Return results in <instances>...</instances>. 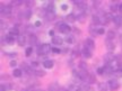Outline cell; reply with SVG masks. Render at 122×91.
Returning <instances> with one entry per match:
<instances>
[{
  "mask_svg": "<svg viewBox=\"0 0 122 91\" xmlns=\"http://www.w3.org/2000/svg\"><path fill=\"white\" fill-rule=\"evenodd\" d=\"M52 51V48L51 46L49 45V44H42V45H40V47L37 48V55H46L49 52H51Z\"/></svg>",
  "mask_w": 122,
  "mask_h": 91,
  "instance_id": "obj_1",
  "label": "cell"
},
{
  "mask_svg": "<svg viewBox=\"0 0 122 91\" xmlns=\"http://www.w3.org/2000/svg\"><path fill=\"white\" fill-rule=\"evenodd\" d=\"M107 86H109V89L111 91H117L120 88V83L115 79H112V80H110L109 82H107Z\"/></svg>",
  "mask_w": 122,
  "mask_h": 91,
  "instance_id": "obj_2",
  "label": "cell"
},
{
  "mask_svg": "<svg viewBox=\"0 0 122 91\" xmlns=\"http://www.w3.org/2000/svg\"><path fill=\"white\" fill-rule=\"evenodd\" d=\"M58 29H59V32L62 33V34H68V33H70L71 28H70V26L68 25V24H66V23H61V24H59Z\"/></svg>",
  "mask_w": 122,
  "mask_h": 91,
  "instance_id": "obj_3",
  "label": "cell"
},
{
  "mask_svg": "<svg viewBox=\"0 0 122 91\" xmlns=\"http://www.w3.org/2000/svg\"><path fill=\"white\" fill-rule=\"evenodd\" d=\"M115 60H117V57H115V55H114L112 52L106 53L104 55V61H105L106 64H111V63H113Z\"/></svg>",
  "mask_w": 122,
  "mask_h": 91,
  "instance_id": "obj_4",
  "label": "cell"
},
{
  "mask_svg": "<svg viewBox=\"0 0 122 91\" xmlns=\"http://www.w3.org/2000/svg\"><path fill=\"white\" fill-rule=\"evenodd\" d=\"M84 47L88 48V50H94L95 48V43H94V41L92 38H86L85 41V43H84Z\"/></svg>",
  "mask_w": 122,
  "mask_h": 91,
  "instance_id": "obj_5",
  "label": "cell"
},
{
  "mask_svg": "<svg viewBox=\"0 0 122 91\" xmlns=\"http://www.w3.org/2000/svg\"><path fill=\"white\" fill-rule=\"evenodd\" d=\"M13 11L11 9V6H1V14L4 16H9Z\"/></svg>",
  "mask_w": 122,
  "mask_h": 91,
  "instance_id": "obj_6",
  "label": "cell"
},
{
  "mask_svg": "<svg viewBox=\"0 0 122 91\" xmlns=\"http://www.w3.org/2000/svg\"><path fill=\"white\" fill-rule=\"evenodd\" d=\"M27 39H26V36H24V35H19L17 37V43L19 46H24L25 44H26Z\"/></svg>",
  "mask_w": 122,
  "mask_h": 91,
  "instance_id": "obj_7",
  "label": "cell"
},
{
  "mask_svg": "<svg viewBox=\"0 0 122 91\" xmlns=\"http://www.w3.org/2000/svg\"><path fill=\"white\" fill-rule=\"evenodd\" d=\"M28 42H30V46L36 45V44H37V37H36V35L30 34V36H28Z\"/></svg>",
  "mask_w": 122,
  "mask_h": 91,
  "instance_id": "obj_8",
  "label": "cell"
},
{
  "mask_svg": "<svg viewBox=\"0 0 122 91\" xmlns=\"http://www.w3.org/2000/svg\"><path fill=\"white\" fill-rule=\"evenodd\" d=\"M81 55H83L85 59H91L92 57V51L91 50H88V48L84 47L83 51H81Z\"/></svg>",
  "mask_w": 122,
  "mask_h": 91,
  "instance_id": "obj_9",
  "label": "cell"
},
{
  "mask_svg": "<svg viewBox=\"0 0 122 91\" xmlns=\"http://www.w3.org/2000/svg\"><path fill=\"white\" fill-rule=\"evenodd\" d=\"M63 43V39L61 38L60 36H53L52 37V44H54V45H61V44Z\"/></svg>",
  "mask_w": 122,
  "mask_h": 91,
  "instance_id": "obj_10",
  "label": "cell"
},
{
  "mask_svg": "<svg viewBox=\"0 0 122 91\" xmlns=\"http://www.w3.org/2000/svg\"><path fill=\"white\" fill-rule=\"evenodd\" d=\"M113 23L117 26H122V15H118V16H114L113 18Z\"/></svg>",
  "mask_w": 122,
  "mask_h": 91,
  "instance_id": "obj_11",
  "label": "cell"
},
{
  "mask_svg": "<svg viewBox=\"0 0 122 91\" xmlns=\"http://www.w3.org/2000/svg\"><path fill=\"white\" fill-rule=\"evenodd\" d=\"M43 66L45 69H52L53 66H54V62L52 60H46L43 62Z\"/></svg>",
  "mask_w": 122,
  "mask_h": 91,
  "instance_id": "obj_12",
  "label": "cell"
},
{
  "mask_svg": "<svg viewBox=\"0 0 122 91\" xmlns=\"http://www.w3.org/2000/svg\"><path fill=\"white\" fill-rule=\"evenodd\" d=\"M66 20L69 22V23H75L77 20V16H76L75 14H69V15L66 17Z\"/></svg>",
  "mask_w": 122,
  "mask_h": 91,
  "instance_id": "obj_13",
  "label": "cell"
},
{
  "mask_svg": "<svg viewBox=\"0 0 122 91\" xmlns=\"http://www.w3.org/2000/svg\"><path fill=\"white\" fill-rule=\"evenodd\" d=\"M9 35H11L14 37H18L19 36V29H18L17 27H13L10 32H9Z\"/></svg>",
  "mask_w": 122,
  "mask_h": 91,
  "instance_id": "obj_14",
  "label": "cell"
},
{
  "mask_svg": "<svg viewBox=\"0 0 122 91\" xmlns=\"http://www.w3.org/2000/svg\"><path fill=\"white\" fill-rule=\"evenodd\" d=\"M98 90L100 91H107L109 90V86H107V83H105V82L98 83Z\"/></svg>",
  "mask_w": 122,
  "mask_h": 91,
  "instance_id": "obj_15",
  "label": "cell"
},
{
  "mask_svg": "<svg viewBox=\"0 0 122 91\" xmlns=\"http://www.w3.org/2000/svg\"><path fill=\"white\" fill-rule=\"evenodd\" d=\"M22 74H23L22 69H15L14 70V72H13V75L15 77V78H20Z\"/></svg>",
  "mask_w": 122,
  "mask_h": 91,
  "instance_id": "obj_16",
  "label": "cell"
},
{
  "mask_svg": "<svg viewBox=\"0 0 122 91\" xmlns=\"http://www.w3.org/2000/svg\"><path fill=\"white\" fill-rule=\"evenodd\" d=\"M92 22L94 25H98L101 24V17H98L97 15H93V17H92Z\"/></svg>",
  "mask_w": 122,
  "mask_h": 91,
  "instance_id": "obj_17",
  "label": "cell"
},
{
  "mask_svg": "<svg viewBox=\"0 0 122 91\" xmlns=\"http://www.w3.org/2000/svg\"><path fill=\"white\" fill-rule=\"evenodd\" d=\"M87 82L88 84H92V83H95L96 82V77L94 75V74H89L87 78Z\"/></svg>",
  "mask_w": 122,
  "mask_h": 91,
  "instance_id": "obj_18",
  "label": "cell"
},
{
  "mask_svg": "<svg viewBox=\"0 0 122 91\" xmlns=\"http://www.w3.org/2000/svg\"><path fill=\"white\" fill-rule=\"evenodd\" d=\"M106 46L109 50H114V47H115L113 41H110V39H106Z\"/></svg>",
  "mask_w": 122,
  "mask_h": 91,
  "instance_id": "obj_19",
  "label": "cell"
},
{
  "mask_svg": "<svg viewBox=\"0 0 122 91\" xmlns=\"http://www.w3.org/2000/svg\"><path fill=\"white\" fill-rule=\"evenodd\" d=\"M114 37H115V32H114V30H110V32H107V38L106 39L113 41Z\"/></svg>",
  "mask_w": 122,
  "mask_h": 91,
  "instance_id": "obj_20",
  "label": "cell"
},
{
  "mask_svg": "<svg viewBox=\"0 0 122 91\" xmlns=\"http://www.w3.org/2000/svg\"><path fill=\"white\" fill-rule=\"evenodd\" d=\"M6 42L8 44H13V43H15V37L14 36H11V35H8V36H6Z\"/></svg>",
  "mask_w": 122,
  "mask_h": 91,
  "instance_id": "obj_21",
  "label": "cell"
},
{
  "mask_svg": "<svg viewBox=\"0 0 122 91\" xmlns=\"http://www.w3.org/2000/svg\"><path fill=\"white\" fill-rule=\"evenodd\" d=\"M79 69L80 70H84V71H87V64L81 61V62H79Z\"/></svg>",
  "mask_w": 122,
  "mask_h": 91,
  "instance_id": "obj_22",
  "label": "cell"
},
{
  "mask_svg": "<svg viewBox=\"0 0 122 91\" xmlns=\"http://www.w3.org/2000/svg\"><path fill=\"white\" fill-rule=\"evenodd\" d=\"M32 53H33V48H32V46H30V47H27L26 50H25V55H26L27 57L30 56Z\"/></svg>",
  "mask_w": 122,
  "mask_h": 91,
  "instance_id": "obj_23",
  "label": "cell"
},
{
  "mask_svg": "<svg viewBox=\"0 0 122 91\" xmlns=\"http://www.w3.org/2000/svg\"><path fill=\"white\" fill-rule=\"evenodd\" d=\"M35 74H36L37 77H44V75H45V72H44L43 70H36V71H35Z\"/></svg>",
  "mask_w": 122,
  "mask_h": 91,
  "instance_id": "obj_24",
  "label": "cell"
},
{
  "mask_svg": "<svg viewBox=\"0 0 122 91\" xmlns=\"http://www.w3.org/2000/svg\"><path fill=\"white\" fill-rule=\"evenodd\" d=\"M105 33V29L103 28V27H100V28H97L96 29V34L97 35H103Z\"/></svg>",
  "mask_w": 122,
  "mask_h": 91,
  "instance_id": "obj_25",
  "label": "cell"
},
{
  "mask_svg": "<svg viewBox=\"0 0 122 91\" xmlns=\"http://www.w3.org/2000/svg\"><path fill=\"white\" fill-rule=\"evenodd\" d=\"M30 15H32V13H30V9H27L26 11L24 13V18H26V19H28V18L30 17Z\"/></svg>",
  "mask_w": 122,
  "mask_h": 91,
  "instance_id": "obj_26",
  "label": "cell"
},
{
  "mask_svg": "<svg viewBox=\"0 0 122 91\" xmlns=\"http://www.w3.org/2000/svg\"><path fill=\"white\" fill-rule=\"evenodd\" d=\"M110 8H111V11H112V13H114V11L119 10V5H112Z\"/></svg>",
  "mask_w": 122,
  "mask_h": 91,
  "instance_id": "obj_27",
  "label": "cell"
},
{
  "mask_svg": "<svg viewBox=\"0 0 122 91\" xmlns=\"http://www.w3.org/2000/svg\"><path fill=\"white\" fill-rule=\"evenodd\" d=\"M97 74H98V75H103V74H105L104 68H98V69H97Z\"/></svg>",
  "mask_w": 122,
  "mask_h": 91,
  "instance_id": "obj_28",
  "label": "cell"
},
{
  "mask_svg": "<svg viewBox=\"0 0 122 91\" xmlns=\"http://www.w3.org/2000/svg\"><path fill=\"white\" fill-rule=\"evenodd\" d=\"M66 42L69 44H72L74 43V37H72V36H68V37L66 38Z\"/></svg>",
  "mask_w": 122,
  "mask_h": 91,
  "instance_id": "obj_29",
  "label": "cell"
},
{
  "mask_svg": "<svg viewBox=\"0 0 122 91\" xmlns=\"http://www.w3.org/2000/svg\"><path fill=\"white\" fill-rule=\"evenodd\" d=\"M51 52L59 54V53H61V50H60V48H58V47H52V51H51Z\"/></svg>",
  "mask_w": 122,
  "mask_h": 91,
  "instance_id": "obj_30",
  "label": "cell"
},
{
  "mask_svg": "<svg viewBox=\"0 0 122 91\" xmlns=\"http://www.w3.org/2000/svg\"><path fill=\"white\" fill-rule=\"evenodd\" d=\"M9 65H10V66H11V68H15V66H16V65H17V62H16V61H10V63H9Z\"/></svg>",
  "mask_w": 122,
  "mask_h": 91,
  "instance_id": "obj_31",
  "label": "cell"
},
{
  "mask_svg": "<svg viewBox=\"0 0 122 91\" xmlns=\"http://www.w3.org/2000/svg\"><path fill=\"white\" fill-rule=\"evenodd\" d=\"M11 4H13L14 6H18V5H22V4H23V1H13Z\"/></svg>",
  "mask_w": 122,
  "mask_h": 91,
  "instance_id": "obj_32",
  "label": "cell"
},
{
  "mask_svg": "<svg viewBox=\"0 0 122 91\" xmlns=\"http://www.w3.org/2000/svg\"><path fill=\"white\" fill-rule=\"evenodd\" d=\"M39 65V63L37 62H32V64H30V66H33V68H36Z\"/></svg>",
  "mask_w": 122,
  "mask_h": 91,
  "instance_id": "obj_33",
  "label": "cell"
},
{
  "mask_svg": "<svg viewBox=\"0 0 122 91\" xmlns=\"http://www.w3.org/2000/svg\"><path fill=\"white\" fill-rule=\"evenodd\" d=\"M76 56H78V52H77V51H74V52H72V57H76Z\"/></svg>",
  "mask_w": 122,
  "mask_h": 91,
  "instance_id": "obj_34",
  "label": "cell"
},
{
  "mask_svg": "<svg viewBox=\"0 0 122 91\" xmlns=\"http://www.w3.org/2000/svg\"><path fill=\"white\" fill-rule=\"evenodd\" d=\"M0 91H6V87H5V86H1V87H0Z\"/></svg>",
  "mask_w": 122,
  "mask_h": 91,
  "instance_id": "obj_35",
  "label": "cell"
},
{
  "mask_svg": "<svg viewBox=\"0 0 122 91\" xmlns=\"http://www.w3.org/2000/svg\"><path fill=\"white\" fill-rule=\"evenodd\" d=\"M119 11H120V13H122V4L119 5Z\"/></svg>",
  "mask_w": 122,
  "mask_h": 91,
  "instance_id": "obj_36",
  "label": "cell"
},
{
  "mask_svg": "<svg viewBox=\"0 0 122 91\" xmlns=\"http://www.w3.org/2000/svg\"><path fill=\"white\" fill-rule=\"evenodd\" d=\"M50 35H51V36H54V32H53V30H51V32H50Z\"/></svg>",
  "mask_w": 122,
  "mask_h": 91,
  "instance_id": "obj_37",
  "label": "cell"
},
{
  "mask_svg": "<svg viewBox=\"0 0 122 91\" xmlns=\"http://www.w3.org/2000/svg\"><path fill=\"white\" fill-rule=\"evenodd\" d=\"M120 41H121V43H122V35L120 36Z\"/></svg>",
  "mask_w": 122,
  "mask_h": 91,
  "instance_id": "obj_38",
  "label": "cell"
}]
</instances>
